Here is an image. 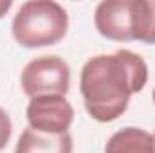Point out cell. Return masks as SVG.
I'll return each instance as SVG.
<instances>
[{"mask_svg":"<svg viewBox=\"0 0 155 153\" xmlns=\"http://www.w3.org/2000/svg\"><path fill=\"white\" fill-rule=\"evenodd\" d=\"M153 103H155V88H153Z\"/></svg>","mask_w":155,"mask_h":153,"instance_id":"11","label":"cell"},{"mask_svg":"<svg viewBox=\"0 0 155 153\" xmlns=\"http://www.w3.org/2000/svg\"><path fill=\"white\" fill-rule=\"evenodd\" d=\"M13 7V2L11 0H0V18Z\"/></svg>","mask_w":155,"mask_h":153,"instance_id":"10","label":"cell"},{"mask_svg":"<svg viewBox=\"0 0 155 153\" xmlns=\"http://www.w3.org/2000/svg\"><path fill=\"white\" fill-rule=\"evenodd\" d=\"M69 15L54 0L24 2L13 18V38L22 47L38 49L54 45L67 34Z\"/></svg>","mask_w":155,"mask_h":153,"instance_id":"2","label":"cell"},{"mask_svg":"<svg viewBox=\"0 0 155 153\" xmlns=\"http://www.w3.org/2000/svg\"><path fill=\"white\" fill-rule=\"evenodd\" d=\"M24 94L38 96H65L71 86V67L60 56H40L31 60L20 77Z\"/></svg>","mask_w":155,"mask_h":153,"instance_id":"3","label":"cell"},{"mask_svg":"<svg viewBox=\"0 0 155 153\" xmlns=\"http://www.w3.org/2000/svg\"><path fill=\"white\" fill-rule=\"evenodd\" d=\"M146 81V61L128 49H119L114 54H97L83 65L79 90L88 115L110 122L126 112L132 94L141 92Z\"/></svg>","mask_w":155,"mask_h":153,"instance_id":"1","label":"cell"},{"mask_svg":"<svg viewBox=\"0 0 155 153\" xmlns=\"http://www.w3.org/2000/svg\"><path fill=\"white\" fill-rule=\"evenodd\" d=\"M72 148L74 144L69 132L51 135L27 126L16 142L15 153H72Z\"/></svg>","mask_w":155,"mask_h":153,"instance_id":"6","label":"cell"},{"mask_svg":"<svg viewBox=\"0 0 155 153\" xmlns=\"http://www.w3.org/2000/svg\"><path fill=\"white\" fill-rule=\"evenodd\" d=\"M94 24L99 34L108 40H134V0H105L97 4Z\"/></svg>","mask_w":155,"mask_h":153,"instance_id":"5","label":"cell"},{"mask_svg":"<svg viewBox=\"0 0 155 153\" xmlns=\"http://www.w3.org/2000/svg\"><path fill=\"white\" fill-rule=\"evenodd\" d=\"M11 132H13L11 119L4 108H0V151L7 146V142L11 139Z\"/></svg>","mask_w":155,"mask_h":153,"instance_id":"8","label":"cell"},{"mask_svg":"<svg viewBox=\"0 0 155 153\" xmlns=\"http://www.w3.org/2000/svg\"><path fill=\"white\" fill-rule=\"evenodd\" d=\"M105 153H155L153 135L143 128L126 126L108 139Z\"/></svg>","mask_w":155,"mask_h":153,"instance_id":"7","label":"cell"},{"mask_svg":"<svg viewBox=\"0 0 155 153\" xmlns=\"http://www.w3.org/2000/svg\"><path fill=\"white\" fill-rule=\"evenodd\" d=\"M144 43H155V0H148V18H146V31Z\"/></svg>","mask_w":155,"mask_h":153,"instance_id":"9","label":"cell"},{"mask_svg":"<svg viewBox=\"0 0 155 153\" xmlns=\"http://www.w3.org/2000/svg\"><path fill=\"white\" fill-rule=\"evenodd\" d=\"M153 141H155V133H153Z\"/></svg>","mask_w":155,"mask_h":153,"instance_id":"12","label":"cell"},{"mask_svg":"<svg viewBox=\"0 0 155 153\" xmlns=\"http://www.w3.org/2000/svg\"><path fill=\"white\" fill-rule=\"evenodd\" d=\"M25 115L31 128L60 135L69 132L74 121V108L65 96H38L29 101Z\"/></svg>","mask_w":155,"mask_h":153,"instance_id":"4","label":"cell"}]
</instances>
